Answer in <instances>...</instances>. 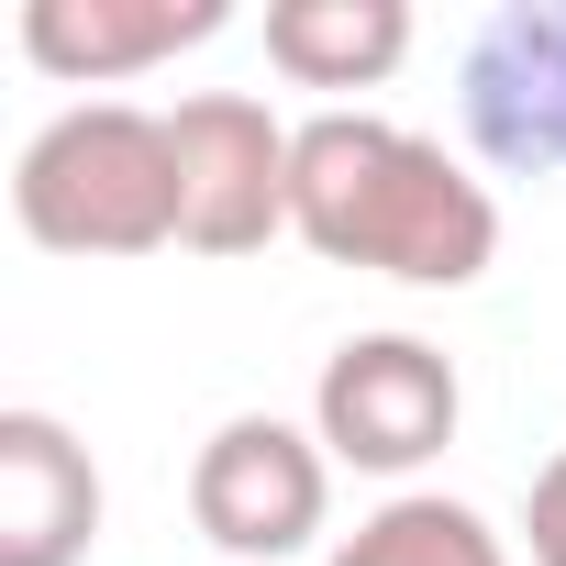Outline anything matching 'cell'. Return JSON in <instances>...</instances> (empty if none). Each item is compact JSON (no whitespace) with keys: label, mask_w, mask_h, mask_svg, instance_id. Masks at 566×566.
Masks as SVG:
<instances>
[{"label":"cell","mask_w":566,"mask_h":566,"mask_svg":"<svg viewBox=\"0 0 566 566\" xmlns=\"http://www.w3.org/2000/svg\"><path fill=\"white\" fill-rule=\"evenodd\" d=\"M290 233L323 266H367V277H400V290H478L500 266L489 178L389 112H312L301 123Z\"/></svg>","instance_id":"6da1fadb"},{"label":"cell","mask_w":566,"mask_h":566,"mask_svg":"<svg viewBox=\"0 0 566 566\" xmlns=\"http://www.w3.org/2000/svg\"><path fill=\"white\" fill-rule=\"evenodd\" d=\"M12 222L45 255H167L189 244L178 134L145 101H67L12 156Z\"/></svg>","instance_id":"7a4b0ae2"},{"label":"cell","mask_w":566,"mask_h":566,"mask_svg":"<svg viewBox=\"0 0 566 566\" xmlns=\"http://www.w3.org/2000/svg\"><path fill=\"white\" fill-rule=\"evenodd\" d=\"M189 522L200 544H222L233 566H277V555H312L334 522V455L312 422H277V411H233L200 433L189 455Z\"/></svg>","instance_id":"3957f363"},{"label":"cell","mask_w":566,"mask_h":566,"mask_svg":"<svg viewBox=\"0 0 566 566\" xmlns=\"http://www.w3.org/2000/svg\"><path fill=\"white\" fill-rule=\"evenodd\" d=\"M467 422V378L422 334H345L312 378V433L356 478H422Z\"/></svg>","instance_id":"277c9868"},{"label":"cell","mask_w":566,"mask_h":566,"mask_svg":"<svg viewBox=\"0 0 566 566\" xmlns=\"http://www.w3.org/2000/svg\"><path fill=\"white\" fill-rule=\"evenodd\" d=\"M167 134H178V189H189V255H266L290 233L301 123H277L255 90H189Z\"/></svg>","instance_id":"5b68a950"},{"label":"cell","mask_w":566,"mask_h":566,"mask_svg":"<svg viewBox=\"0 0 566 566\" xmlns=\"http://www.w3.org/2000/svg\"><path fill=\"white\" fill-rule=\"evenodd\" d=\"M455 123L500 178H566V0H500L455 56Z\"/></svg>","instance_id":"8992f818"},{"label":"cell","mask_w":566,"mask_h":566,"mask_svg":"<svg viewBox=\"0 0 566 566\" xmlns=\"http://www.w3.org/2000/svg\"><path fill=\"white\" fill-rule=\"evenodd\" d=\"M12 34L56 90H123V78L233 34V0H23Z\"/></svg>","instance_id":"52a82bcc"},{"label":"cell","mask_w":566,"mask_h":566,"mask_svg":"<svg viewBox=\"0 0 566 566\" xmlns=\"http://www.w3.org/2000/svg\"><path fill=\"white\" fill-rule=\"evenodd\" d=\"M101 511V467L56 411H0V566H78Z\"/></svg>","instance_id":"ba28073f"},{"label":"cell","mask_w":566,"mask_h":566,"mask_svg":"<svg viewBox=\"0 0 566 566\" xmlns=\"http://www.w3.org/2000/svg\"><path fill=\"white\" fill-rule=\"evenodd\" d=\"M411 56V0H266V67L290 90H389Z\"/></svg>","instance_id":"9c48e42d"},{"label":"cell","mask_w":566,"mask_h":566,"mask_svg":"<svg viewBox=\"0 0 566 566\" xmlns=\"http://www.w3.org/2000/svg\"><path fill=\"white\" fill-rule=\"evenodd\" d=\"M323 566H511V533L478 511V500H444V489H400L378 500Z\"/></svg>","instance_id":"30bf717a"},{"label":"cell","mask_w":566,"mask_h":566,"mask_svg":"<svg viewBox=\"0 0 566 566\" xmlns=\"http://www.w3.org/2000/svg\"><path fill=\"white\" fill-rule=\"evenodd\" d=\"M522 544H533V566H566V444L544 455V478L522 500Z\"/></svg>","instance_id":"8fae6325"}]
</instances>
